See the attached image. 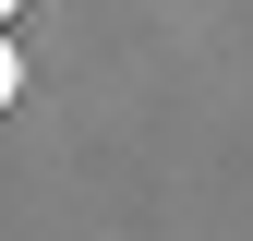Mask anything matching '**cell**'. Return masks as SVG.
Returning <instances> with one entry per match:
<instances>
[{
	"label": "cell",
	"mask_w": 253,
	"mask_h": 241,
	"mask_svg": "<svg viewBox=\"0 0 253 241\" xmlns=\"http://www.w3.org/2000/svg\"><path fill=\"white\" fill-rule=\"evenodd\" d=\"M12 84H24V60H12V48H0V109H12Z\"/></svg>",
	"instance_id": "1"
},
{
	"label": "cell",
	"mask_w": 253,
	"mask_h": 241,
	"mask_svg": "<svg viewBox=\"0 0 253 241\" xmlns=\"http://www.w3.org/2000/svg\"><path fill=\"white\" fill-rule=\"evenodd\" d=\"M0 12H12V0H0Z\"/></svg>",
	"instance_id": "2"
}]
</instances>
